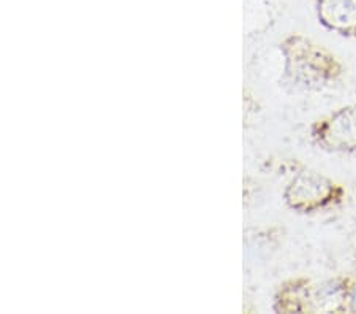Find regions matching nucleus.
Returning a JSON list of instances; mask_svg holds the SVG:
<instances>
[{"label":"nucleus","instance_id":"1","mask_svg":"<svg viewBox=\"0 0 356 314\" xmlns=\"http://www.w3.org/2000/svg\"><path fill=\"white\" fill-rule=\"evenodd\" d=\"M285 79L295 88L306 91L323 89L336 83L343 73V65L328 49L302 36L284 40Z\"/></svg>","mask_w":356,"mask_h":314},{"label":"nucleus","instance_id":"2","mask_svg":"<svg viewBox=\"0 0 356 314\" xmlns=\"http://www.w3.org/2000/svg\"><path fill=\"white\" fill-rule=\"evenodd\" d=\"M343 194V187L326 176L317 171H302L286 186L284 198L291 210L314 213L342 202Z\"/></svg>","mask_w":356,"mask_h":314},{"label":"nucleus","instance_id":"3","mask_svg":"<svg viewBox=\"0 0 356 314\" xmlns=\"http://www.w3.org/2000/svg\"><path fill=\"white\" fill-rule=\"evenodd\" d=\"M311 136L325 151L356 154V102L315 121Z\"/></svg>","mask_w":356,"mask_h":314},{"label":"nucleus","instance_id":"4","mask_svg":"<svg viewBox=\"0 0 356 314\" xmlns=\"http://www.w3.org/2000/svg\"><path fill=\"white\" fill-rule=\"evenodd\" d=\"M321 26L347 38H356V0H315Z\"/></svg>","mask_w":356,"mask_h":314},{"label":"nucleus","instance_id":"5","mask_svg":"<svg viewBox=\"0 0 356 314\" xmlns=\"http://www.w3.org/2000/svg\"><path fill=\"white\" fill-rule=\"evenodd\" d=\"M279 311L300 313L312 310V289L306 279H293L284 285L277 297Z\"/></svg>","mask_w":356,"mask_h":314},{"label":"nucleus","instance_id":"6","mask_svg":"<svg viewBox=\"0 0 356 314\" xmlns=\"http://www.w3.org/2000/svg\"><path fill=\"white\" fill-rule=\"evenodd\" d=\"M348 310L356 313V284H353L352 292H350V297H348Z\"/></svg>","mask_w":356,"mask_h":314}]
</instances>
